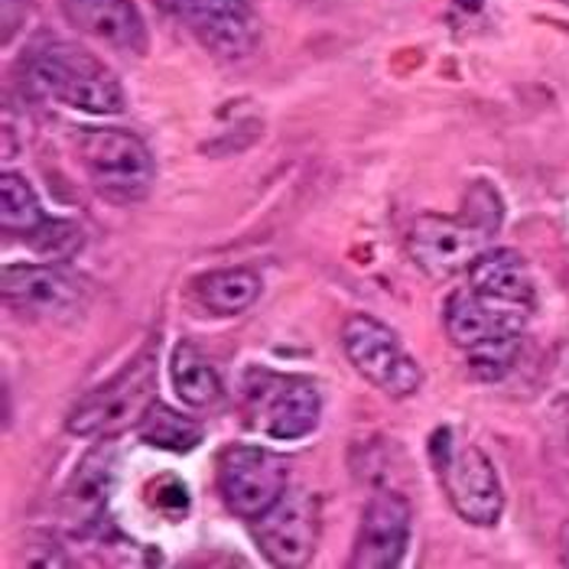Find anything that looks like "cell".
<instances>
[{"instance_id": "6da1fadb", "label": "cell", "mask_w": 569, "mask_h": 569, "mask_svg": "<svg viewBox=\"0 0 569 569\" xmlns=\"http://www.w3.org/2000/svg\"><path fill=\"white\" fill-rule=\"evenodd\" d=\"M505 221V202L495 186L472 182L459 216H417L407 251L430 280H449L482 258Z\"/></svg>"}, {"instance_id": "7a4b0ae2", "label": "cell", "mask_w": 569, "mask_h": 569, "mask_svg": "<svg viewBox=\"0 0 569 569\" xmlns=\"http://www.w3.org/2000/svg\"><path fill=\"white\" fill-rule=\"evenodd\" d=\"M530 309L501 303L476 293L472 287H459L446 297L442 326L449 342L466 351V365L479 381H501L521 349Z\"/></svg>"}, {"instance_id": "3957f363", "label": "cell", "mask_w": 569, "mask_h": 569, "mask_svg": "<svg viewBox=\"0 0 569 569\" xmlns=\"http://www.w3.org/2000/svg\"><path fill=\"white\" fill-rule=\"evenodd\" d=\"M23 72L43 98L86 114H121L128 104L118 76L88 49L66 40H43L33 46Z\"/></svg>"}, {"instance_id": "277c9868", "label": "cell", "mask_w": 569, "mask_h": 569, "mask_svg": "<svg viewBox=\"0 0 569 569\" xmlns=\"http://www.w3.org/2000/svg\"><path fill=\"white\" fill-rule=\"evenodd\" d=\"M157 403V339L124 365L111 381L86 395L69 413V433L86 439H111L137 430Z\"/></svg>"}, {"instance_id": "5b68a950", "label": "cell", "mask_w": 569, "mask_h": 569, "mask_svg": "<svg viewBox=\"0 0 569 569\" xmlns=\"http://www.w3.org/2000/svg\"><path fill=\"white\" fill-rule=\"evenodd\" d=\"M430 456L442 491L452 511L476 527H495L505 515V488L495 462L472 442H456L452 430L442 427L430 439Z\"/></svg>"}, {"instance_id": "8992f818", "label": "cell", "mask_w": 569, "mask_h": 569, "mask_svg": "<svg viewBox=\"0 0 569 569\" xmlns=\"http://www.w3.org/2000/svg\"><path fill=\"white\" fill-rule=\"evenodd\" d=\"M82 167L91 186L111 202L143 199L157 179L150 147L137 133L118 131V128L82 133Z\"/></svg>"}, {"instance_id": "52a82bcc", "label": "cell", "mask_w": 569, "mask_h": 569, "mask_svg": "<svg viewBox=\"0 0 569 569\" xmlns=\"http://www.w3.org/2000/svg\"><path fill=\"white\" fill-rule=\"evenodd\" d=\"M342 349L355 365V371L368 385H375L381 395L403 400V397L417 395L423 385L420 365L403 351L395 332L368 312H355L346 319Z\"/></svg>"}, {"instance_id": "ba28073f", "label": "cell", "mask_w": 569, "mask_h": 569, "mask_svg": "<svg viewBox=\"0 0 569 569\" xmlns=\"http://www.w3.org/2000/svg\"><path fill=\"white\" fill-rule=\"evenodd\" d=\"M248 388V427L263 437L290 442L309 437L322 417V397L300 375L254 371Z\"/></svg>"}, {"instance_id": "9c48e42d", "label": "cell", "mask_w": 569, "mask_h": 569, "mask_svg": "<svg viewBox=\"0 0 569 569\" xmlns=\"http://www.w3.org/2000/svg\"><path fill=\"white\" fill-rule=\"evenodd\" d=\"M290 462L263 446H224L216 462V482L224 508L234 518L254 521L287 491Z\"/></svg>"}, {"instance_id": "30bf717a", "label": "cell", "mask_w": 569, "mask_h": 569, "mask_svg": "<svg viewBox=\"0 0 569 569\" xmlns=\"http://www.w3.org/2000/svg\"><path fill=\"white\" fill-rule=\"evenodd\" d=\"M251 530L273 567H307L319 543V501L309 491L287 488L261 518H254Z\"/></svg>"}, {"instance_id": "8fae6325", "label": "cell", "mask_w": 569, "mask_h": 569, "mask_svg": "<svg viewBox=\"0 0 569 569\" xmlns=\"http://www.w3.org/2000/svg\"><path fill=\"white\" fill-rule=\"evenodd\" d=\"M176 13L216 59L238 62L261 43V20L251 0H173Z\"/></svg>"}, {"instance_id": "7c38bea8", "label": "cell", "mask_w": 569, "mask_h": 569, "mask_svg": "<svg viewBox=\"0 0 569 569\" xmlns=\"http://www.w3.org/2000/svg\"><path fill=\"white\" fill-rule=\"evenodd\" d=\"M410 501L397 491H375L361 511L351 569H397L410 547Z\"/></svg>"}, {"instance_id": "4fadbf2b", "label": "cell", "mask_w": 569, "mask_h": 569, "mask_svg": "<svg viewBox=\"0 0 569 569\" xmlns=\"http://www.w3.org/2000/svg\"><path fill=\"white\" fill-rule=\"evenodd\" d=\"M3 303L30 319H62L82 303L76 277L52 263H7L0 273Z\"/></svg>"}, {"instance_id": "5bb4252c", "label": "cell", "mask_w": 569, "mask_h": 569, "mask_svg": "<svg viewBox=\"0 0 569 569\" xmlns=\"http://www.w3.org/2000/svg\"><path fill=\"white\" fill-rule=\"evenodd\" d=\"M66 20L118 52L140 56L147 49V23L133 0H59Z\"/></svg>"}, {"instance_id": "9a60e30c", "label": "cell", "mask_w": 569, "mask_h": 569, "mask_svg": "<svg viewBox=\"0 0 569 569\" xmlns=\"http://www.w3.org/2000/svg\"><path fill=\"white\" fill-rule=\"evenodd\" d=\"M114 491V446L98 442L88 449L79 469L62 491V518L76 530H88L101 521L108 498Z\"/></svg>"}, {"instance_id": "2e32d148", "label": "cell", "mask_w": 569, "mask_h": 569, "mask_svg": "<svg viewBox=\"0 0 569 569\" xmlns=\"http://www.w3.org/2000/svg\"><path fill=\"white\" fill-rule=\"evenodd\" d=\"M469 287L482 297L533 309V280L527 261L511 248H488L469 270Z\"/></svg>"}, {"instance_id": "e0dca14e", "label": "cell", "mask_w": 569, "mask_h": 569, "mask_svg": "<svg viewBox=\"0 0 569 569\" xmlns=\"http://www.w3.org/2000/svg\"><path fill=\"white\" fill-rule=\"evenodd\" d=\"M199 303L216 316H238L261 297V277L248 267H221L196 280Z\"/></svg>"}, {"instance_id": "ac0fdd59", "label": "cell", "mask_w": 569, "mask_h": 569, "mask_svg": "<svg viewBox=\"0 0 569 569\" xmlns=\"http://www.w3.org/2000/svg\"><path fill=\"white\" fill-rule=\"evenodd\" d=\"M170 375H173L176 395L182 397L189 407L196 410H209L216 407L224 391H221L219 371L199 355L192 342H179L170 361Z\"/></svg>"}, {"instance_id": "d6986e66", "label": "cell", "mask_w": 569, "mask_h": 569, "mask_svg": "<svg viewBox=\"0 0 569 569\" xmlns=\"http://www.w3.org/2000/svg\"><path fill=\"white\" fill-rule=\"evenodd\" d=\"M49 216L40 206V196L33 192L30 179L23 173H10L3 170L0 176V228L3 234H17V238H33L43 228Z\"/></svg>"}, {"instance_id": "ffe728a7", "label": "cell", "mask_w": 569, "mask_h": 569, "mask_svg": "<svg viewBox=\"0 0 569 569\" xmlns=\"http://www.w3.org/2000/svg\"><path fill=\"white\" fill-rule=\"evenodd\" d=\"M137 433H140V439H143L147 446L167 449V452H192V449L202 442V437H206L202 423H196V420L176 413L167 403H153L150 413L140 420Z\"/></svg>"}, {"instance_id": "44dd1931", "label": "cell", "mask_w": 569, "mask_h": 569, "mask_svg": "<svg viewBox=\"0 0 569 569\" xmlns=\"http://www.w3.org/2000/svg\"><path fill=\"white\" fill-rule=\"evenodd\" d=\"M30 244L40 251V254H46V258H59V254H69V251H76L79 244H82V231L72 224V221H56L49 219L30 238Z\"/></svg>"}, {"instance_id": "7402d4cb", "label": "cell", "mask_w": 569, "mask_h": 569, "mask_svg": "<svg viewBox=\"0 0 569 569\" xmlns=\"http://www.w3.org/2000/svg\"><path fill=\"white\" fill-rule=\"evenodd\" d=\"M153 508L160 515H167V518H186V511H189V488L179 479H173V476L160 479V482L153 485Z\"/></svg>"}, {"instance_id": "603a6c76", "label": "cell", "mask_w": 569, "mask_h": 569, "mask_svg": "<svg viewBox=\"0 0 569 569\" xmlns=\"http://www.w3.org/2000/svg\"><path fill=\"white\" fill-rule=\"evenodd\" d=\"M550 423H553L557 437H560V442L567 446L569 452V395L557 397V400L550 403Z\"/></svg>"}, {"instance_id": "cb8c5ba5", "label": "cell", "mask_w": 569, "mask_h": 569, "mask_svg": "<svg viewBox=\"0 0 569 569\" xmlns=\"http://www.w3.org/2000/svg\"><path fill=\"white\" fill-rule=\"evenodd\" d=\"M17 7H27V0H3V43L13 40V33L20 30V23L27 17V10H20L23 17H17Z\"/></svg>"}, {"instance_id": "d4e9b609", "label": "cell", "mask_w": 569, "mask_h": 569, "mask_svg": "<svg viewBox=\"0 0 569 569\" xmlns=\"http://www.w3.org/2000/svg\"><path fill=\"white\" fill-rule=\"evenodd\" d=\"M462 10H482V0H456Z\"/></svg>"}, {"instance_id": "484cf974", "label": "cell", "mask_w": 569, "mask_h": 569, "mask_svg": "<svg viewBox=\"0 0 569 569\" xmlns=\"http://www.w3.org/2000/svg\"><path fill=\"white\" fill-rule=\"evenodd\" d=\"M560 560H563V567H569V525L567 530H563V557H560Z\"/></svg>"}]
</instances>
